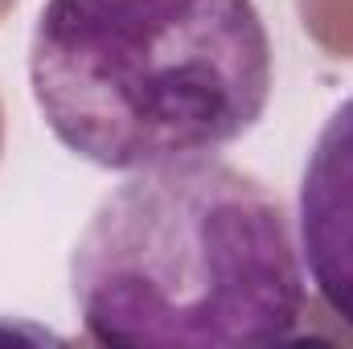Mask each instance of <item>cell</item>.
I'll return each instance as SVG.
<instances>
[{"label": "cell", "mask_w": 353, "mask_h": 349, "mask_svg": "<svg viewBox=\"0 0 353 349\" xmlns=\"http://www.w3.org/2000/svg\"><path fill=\"white\" fill-rule=\"evenodd\" d=\"M94 346H283L304 325V271L283 201L218 157L119 181L70 255Z\"/></svg>", "instance_id": "6da1fadb"}, {"label": "cell", "mask_w": 353, "mask_h": 349, "mask_svg": "<svg viewBox=\"0 0 353 349\" xmlns=\"http://www.w3.org/2000/svg\"><path fill=\"white\" fill-rule=\"evenodd\" d=\"M300 255L321 304L353 329V94L325 119L304 165Z\"/></svg>", "instance_id": "3957f363"}, {"label": "cell", "mask_w": 353, "mask_h": 349, "mask_svg": "<svg viewBox=\"0 0 353 349\" xmlns=\"http://www.w3.org/2000/svg\"><path fill=\"white\" fill-rule=\"evenodd\" d=\"M271 79L255 0H46L29 46L54 140L115 173L243 140L263 119Z\"/></svg>", "instance_id": "7a4b0ae2"}, {"label": "cell", "mask_w": 353, "mask_h": 349, "mask_svg": "<svg viewBox=\"0 0 353 349\" xmlns=\"http://www.w3.org/2000/svg\"><path fill=\"white\" fill-rule=\"evenodd\" d=\"M0 152H4V107H0Z\"/></svg>", "instance_id": "5b68a950"}, {"label": "cell", "mask_w": 353, "mask_h": 349, "mask_svg": "<svg viewBox=\"0 0 353 349\" xmlns=\"http://www.w3.org/2000/svg\"><path fill=\"white\" fill-rule=\"evenodd\" d=\"M12 8H17V0H0V21H4V17H8Z\"/></svg>", "instance_id": "277c9868"}]
</instances>
